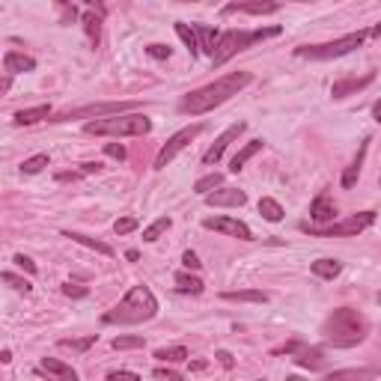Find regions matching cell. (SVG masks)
I'll return each instance as SVG.
<instances>
[{
    "label": "cell",
    "instance_id": "13",
    "mask_svg": "<svg viewBox=\"0 0 381 381\" xmlns=\"http://www.w3.org/2000/svg\"><path fill=\"white\" fill-rule=\"evenodd\" d=\"M245 203H247V194L238 191V188H218V191H211L206 197V206H215V209H221V206L238 209V206H245Z\"/></svg>",
    "mask_w": 381,
    "mask_h": 381
},
{
    "label": "cell",
    "instance_id": "24",
    "mask_svg": "<svg viewBox=\"0 0 381 381\" xmlns=\"http://www.w3.org/2000/svg\"><path fill=\"white\" fill-rule=\"evenodd\" d=\"M223 301H250V304H265L268 301V292L259 289H242V292H221Z\"/></svg>",
    "mask_w": 381,
    "mask_h": 381
},
{
    "label": "cell",
    "instance_id": "23",
    "mask_svg": "<svg viewBox=\"0 0 381 381\" xmlns=\"http://www.w3.org/2000/svg\"><path fill=\"white\" fill-rule=\"evenodd\" d=\"M48 117H51V105L27 107V110H18V114H16V125H33V122H42Z\"/></svg>",
    "mask_w": 381,
    "mask_h": 381
},
{
    "label": "cell",
    "instance_id": "21",
    "mask_svg": "<svg viewBox=\"0 0 381 381\" xmlns=\"http://www.w3.org/2000/svg\"><path fill=\"white\" fill-rule=\"evenodd\" d=\"M194 30H197V42H200V51H206V54H215L218 42H221L218 30H211L209 24H194Z\"/></svg>",
    "mask_w": 381,
    "mask_h": 381
},
{
    "label": "cell",
    "instance_id": "42",
    "mask_svg": "<svg viewBox=\"0 0 381 381\" xmlns=\"http://www.w3.org/2000/svg\"><path fill=\"white\" fill-rule=\"evenodd\" d=\"M152 375L158 378V381H182V375H179V373H173V370H164V366H158V370H155Z\"/></svg>",
    "mask_w": 381,
    "mask_h": 381
},
{
    "label": "cell",
    "instance_id": "11",
    "mask_svg": "<svg viewBox=\"0 0 381 381\" xmlns=\"http://www.w3.org/2000/svg\"><path fill=\"white\" fill-rule=\"evenodd\" d=\"M245 129H247V122H235V125H230V129L215 140V146H211V149L203 155V164H218V161H221V155L227 152V146L233 143V140H238V134H242Z\"/></svg>",
    "mask_w": 381,
    "mask_h": 381
},
{
    "label": "cell",
    "instance_id": "4",
    "mask_svg": "<svg viewBox=\"0 0 381 381\" xmlns=\"http://www.w3.org/2000/svg\"><path fill=\"white\" fill-rule=\"evenodd\" d=\"M87 134H107V137H140L152 131V122L143 114H122L107 119H93L83 125Z\"/></svg>",
    "mask_w": 381,
    "mask_h": 381
},
{
    "label": "cell",
    "instance_id": "20",
    "mask_svg": "<svg viewBox=\"0 0 381 381\" xmlns=\"http://www.w3.org/2000/svg\"><path fill=\"white\" fill-rule=\"evenodd\" d=\"M42 370L51 373V375H57L60 381H81L72 366H66L63 361H54V358H42Z\"/></svg>",
    "mask_w": 381,
    "mask_h": 381
},
{
    "label": "cell",
    "instance_id": "46",
    "mask_svg": "<svg viewBox=\"0 0 381 381\" xmlns=\"http://www.w3.org/2000/svg\"><path fill=\"white\" fill-rule=\"evenodd\" d=\"M218 361H221V366L233 370V355H230V351H218Z\"/></svg>",
    "mask_w": 381,
    "mask_h": 381
},
{
    "label": "cell",
    "instance_id": "25",
    "mask_svg": "<svg viewBox=\"0 0 381 381\" xmlns=\"http://www.w3.org/2000/svg\"><path fill=\"white\" fill-rule=\"evenodd\" d=\"M366 143H370V140H363V143H361V152H358V158L346 167V173H343V188H351V185L358 182V176H361V164H363V158H366Z\"/></svg>",
    "mask_w": 381,
    "mask_h": 381
},
{
    "label": "cell",
    "instance_id": "22",
    "mask_svg": "<svg viewBox=\"0 0 381 381\" xmlns=\"http://www.w3.org/2000/svg\"><path fill=\"white\" fill-rule=\"evenodd\" d=\"M66 238H72V242L83 245V247H90L95 253H102V257H114V247L105 245V242H98V238H90V235H83V233H63Z\"/></svg>",
    "mask_w": 381,
    "mask_h": 381
},
{
    "label": "cell",
    "instance_id": "27",
    "mask_svg": "<svg viewBox=\"0 0 381 381\" xmlns=\"http://www.w3.org/2000/svg\"><path fill=\"white\" fill-rule=\"evenodd\" d=\"M176 289L185 292V295H200V292H203V280L194 277V274H188V271H179V274H176Z\"/></svg>",
    "mask_w": 381,
    "mask_h": 381
},
{
    "label": "cell",
    "instance_id": "32",
    "mask_svg": "<svg viewBox=\"0 0 381 381\" xmlns=\"http://www.w3.org/2000/svg\"><path fill=\"white\" fill-rule=\"evenodd\" d=\"M45 167H48V155L42 152V155H33V158H27V161L21 164V173H24V176H36L39 170H45Z\"/></svg>",
    "mask_w": 381,
    "mask_h": 381
},
{
    "label": "cell",
    "instance_id": "9",
    "mask_svg": "<svg viewBox=\"0 0 381 381\" xmlns=\"http://www.w3.org/2000/svg\"><path fill=\"white\" fill-rule=\"evenodd\" d=\"M203 131V125H188V129H182V131H176L167 143L161 146V152H158V158H155V170H164L167 164H170L176 155L185 149V146H191V140Z\"/></svg>",
    "mask_w": 381,
    "mask_h": 381
},
{
    "label": "cell",
    "instance_id": "33",
    "mask_svg": "<svg viewBox=\"0 0 381 381\" xmlns=\"http://www.w3.org/2000/svg\"><path fill=\"white\" fill-rule=\"evenodd\" d=\"M167 230H170V218H158V221L149 223V227L143 230V238H146V242H158L161 233H167Z\"/></svg>",
    "mask_w": 381,
    "mask_h": 381
},
{
    "label": "cell",
    "instance_id": "40",
    "mask_svg": "<svg viewBox=\"0 0 381 381\" xmlns=\"http://www.w3.org/2000/svg\"><path fill=\"white\" fill-rule=\"evenodd\" d=\"M146 54H149V57H155V60H167V57H170V45H149Z\"/></svg>",
    "mask_w": 381,
    "mask_h": 381
},
{
    "label": "cell",
    "instance_id": "16",
    "mask_svg": "<svg viewBox=\"0 0 381 381\" xmlns=\"http://www.w3.org/2000/svg\"><path fill=\"white\" fill-rule=\"evenodd\" d=\"M381 370L378 366H361V370H334L331 375H324L322 381H373Z\"/></svg>",
    "mask_w": 381,
    "mask_h": 381
},
{
    "label": "cell",
    "instance_id": "41",
    "mask_svg": "<svg viewBox=\"0 0 381 381\" xmlns=\"http://www.w3.org/2000/svg\"><path fill=\"white\" fill-rule=\"evenodd\" d=\"M105 155H110V158H117V161H125V146L122 143H105Z\"/></svg>",
    "mask_w": 381,
    "mask_h": 381
},
{
    "label": "cell",
    "instance_id": "12",
    "mask_svg": "<svg viewBox=\"0 0 381 381\" xmlns=\"http://www.w3.org/2000/svg\"><path fill=\"white\" fill-rule=\"evenodd\" d=\"M280 6L271 0H238V4H227L223 6V16H235V12H245V16H271Z\"/></svg>",
    "mask_w": 381,
    "mask_h": 381
},
{
    "label": "cell",
    "instance_id": "15",
    "mask_svg": "<svg viewBox=\"0 0 381 381\" xmlns=\"http://www.w3.org/2000/svg\"><path fill=\"white\" fill-rule=\"evenodd\" d=\"M4 69H6V75H21V72H33L36 69V60L33 57H27V54L21 51H6L4 54Z\"/></svg>",
    "mask_w": 381,
    "mask_h": 381
},
{
    "label": "cell",
    "instance_id": "1",
    "mask_svg": "<svg viewBox=\"0 0 381 381\" xmlns=\"http://www.w3.org/2000/svg\"><path fill=\"white\" fill-rule=\"evenodd\" d=\"M250 81H253L250 72H230V75L218 78L215 83H206V87L194 90V93H188V95H182L179 110H182V114H191V117L209 114V110H215L218 105L230 102L233 95H238Z\"/></svg>",
    "mask_w": 381,
    "mask_h": 381
},
{
    "label": "cell",
    "instance_id": "34",
    "mask_svg": "<svg viewBox=\"0 0 381 381\" xmlns=\"http://www.w3.org/2000/svg\"><path fill=\"white\" fill-rule=\"evenodd\" d=\"M221 182H223V176L221 173H211V176H203L200 182H197V185H194V191L197 194H211V188H221Z\"/></svg>",
    "mask_w": 381,
    "mask_h": 381
},
{
    "label": "cell",
    "instance_id": "28",
    "mask_svg": "<svg viewBox=\"0 0 381 381\" xmlns=\"http://www.w3.org/2000/svg\"><path fill=\"white\" fill-rule=\"evenodd\" d=\"M259 215L265 221L277 223V221H283V206H280L277 200H271V197H262V200H259Z\"/></svg>",
    "mask_w": 381,
    "mask_h": 381
},
{
    "label": "cell",
    "instance_id": "30",
    "mask_svg": "<svg viewBox=\"0 0 381 381\" xmlns=\"http://www.w3.org/2000/svg\"><path fill=\"white\" fill-rule=\"evenodd\" d=\"M155 358H158L161 363H179V361L188 358V348L185 346H167V348L155 351Z\"/></svg>",
    "mask_w": 381,
    "mask_h": 381
},
{
    "label": "cell",
    "instance_id": "29",
    "mask_svg": "<svg viewBox=\"0 0 381 381\" xmlns=\"http://www.w3.org/2000/svg\"><path fill=\"white\" fill-rule=\"evenodd\" d=\"M176 33H179V39L188 45V51H191V54H200V42H197V30H194L191 24L176 21Z\"/></svg>",
    "mask_w": 381,
    "mask_h": 381
},
{
    "label": "cell",
    "instance_id": "39",
    "mask_svg": "<svg viewBox=\"0 0 381 381\" xmlns=\"http://www.w3.org/2000/svg\"><path fill=\"white\" fill-rule=\"evenodd\" d=\"M12 262H16L18 268H24L27 274H36V262L30 257H24V253H16V259H12Z\"/></svg>",
    "mask_w": 381,
    "mask_h": 381
},
{
    "label": "cell",
    "instance_id": "19",
    "mask_svg": "<svg viewBox=\"0 0 381 381\" xmlns=\"http://www.w3.org/2000/svg\"><path fill=\"white\" fill-rule=\"evenodd\" d=\"M257 152H262V140H250V143H245L242 149H238L235 152V158L230 161V170L233 173H238V170H245V164L253 158V155H257Z\"/></svg>",
    "mask_w": 381,
    "mask_h": 381
},
{
    "label": "cell",
    "instance_id": "38",
    "mask_svg": "<svg viewBox=\"0 0 381 381\" xmlns=\"http://www.w3.org/2000/svg\"><path fill=\"white\" fill-rule=\"evenodd\" d=\"M93 343H95V334H90L87 340H60L63 348H75V351H87Z\"/></svg>",
    "mask_w": 381,
    "mask_h": 381
},
{
    "label": "cell",
    "instance_id": "3",
    "mask_svg": "<svg viewBox=\"0 0 381 381\" xmlns=\"http://www.w3.org/2000/svg\"><path fill=\"white\" fill-rule=\"evenodd\" d=\"M155 313H158L155 295L146 286H134L117 307L107 310V313L102 316V322L105 324H143V322L155 319Z\"/></svg>",
    "mask_w": 381,
    "mask_h": 381
},
{
    "label": "cell",
    "instance_id": "2",
    "mask_svg": "<svg viewBox=\"0 0 381 381\" xmlns=\"http://www.w3.org/2000/svg\"><path fill=\"white\" fill-rule=\"evenodd\" d=\"M366 331H370V324H366L363 313H358V310H351V307L334 310V313L324 319V324H322L324 340H328L334 348L361 346L366 340Z\"/></svg>",
    "mask_w": 381,
    "mask_h": 381
},
{
    "label": "cell",
    "instance_id": "5",
    "mask_svg": "<svg viewBox=\"0 0 381 381\" xmlns=\"http://www.w3.org/2000/svg\"><path fill=\"white\" fill-rule=\"evenodd\" d=\"M277 33H280V27H265V30H227V33H221L218 48H215V54H211V63L223 66L227 60H233L235 54L247 51L253 42H262V39L277 36Z\"/></svg>",
    "mask_w": 381,
    "mask_h": 381
},
{
    "label": "cell",
    "instance_id": "17",
    "mask_svg": "<svg viewBox=\"0 0 381 381\" xmlns=\"http://www.w3.org/2000/svg\"><path fill=\"white\" fill-rule=\"evenodd\" d=\"M310 218H313L316 223H334V218H336V206H334V200L331 197H316L313 200V206H310Z\"/></svg>",
    "mask_w": 381,
    "mask_h": 381
},
{
    "label": "cell",
    "instance_id": "47",
    "mask_svg": "<svg viewBox=\"0 0 381 381\" xmlns=\"http://www.w3.org/2000/svg\"><path fill=\"white\" fill-rule=\"evenodd\" d=\"M81 167H83L81 173H98V170H102V164H98V161H87V164H81Z\"/></svg>",
    "mask_w": 381,
    "mask_h": 381
},
{
    "label": "cell",
    "instance_id": "44",
    "mask_svg": "<svg viewBox=\"0 0 381 381\" xmlns=\"http://www.w3.org/2000/svg\"><path fill=\"white\" fill-rule=\"evenodd\" d=\"M63 295H69V298H83V295H87V289H83V286H72V283H66V286H63Z\"/></svg>",
    "mask_w": 381,
    "mask_h": 381
},
{
    "label": "cell",
    "instance_id": "36",
    "mask_svg": "<svg viewBox=\"0 0 381 381\" xmlns=\"http://www.w3.org/2000/svg\"><path fill=\"white\" fill-rule=\"evenodd\" d=\"M4 283L12 286V289H18V292H30V283H27L24 277H16L12 271H4Z\"/></svg>",
    "mask_w": 381,
    "mask_h": 381
},
{
    "label": "cell",
    "instance_id": "31",
    "mask_svg": "<svg viewBox=\"0 0 381 381\" xmlns=\"http://www.w3.org/2000/svg\"><path fill=\"white\" fill-rule=\"evenodd\" d=\"M83 30H87L90 42H98V36H102V18L95 16V12H83Z\"/></svg>",
    "mask_w": 381,
    "mask_h": 381
},
{
    "label": "cell",
    "instance_id": "48",
    "mask_svg": "<svg viewBox=\"0 0 381 381\" xmlns=\"http://www.w3.org/2000/svg\"><path fill=\"white\" fill-rule=\"evenodd\" d=\"M373 117H375V122H381V98L373 105Z\"/></svg>",
    "mask_w": 381,
    "mask_h": 381
},
{
    "label": "cell",
    "instance_id": "6",
    "mask_svg": "<svg viewBox=\"0 0 381 381\" xmlns=\"http://www.w3.org/2000/svg\"><path fill=\"white\" fill-rule=\"evenodd\" d=\"M366 36H370L366 30H358V33H348L336 42H324V45H301V48H295V57H301V60H336V57H346V54L361 48Z\"/></svg>",
    "mask_w": 381,
    "mask_h": 381
},
{
    "label": "cell",
    "instance_id": "45",
    "mask_svg": "<svg viewBox=\"0 0 381 381\" xmlns=\"http://www.w3.org/2000/svg\"><path fill=\"white\" fill-rule=\"evenodd\" d=\"M107 381H140V375H134V373H110Z\"/></svg>",
    "mask_w": 381,
    "mask_h": 381
},
{
    "label": "cell",
    "instance_id": "10",
    "mask_svg": "<svg viewBox=\"0 0 381 381\" xmlns=\"http://www.w3.org/2000/svg\"><path fill=\"white\" fill-rule=\"evenodd\" d=\"M206 230H215V233H223V235H233V238H242V242H250L253 233L247 223L235 221V218H227V215H218V218H206L203 221Z\"/></svg>",
    "mask_w": 381,
    "mask_h": 381
},
{
    "label": "cell",
    "instance_id": "7",
    "mask_svg": "<svg viewBox=\"0 0 381 381\" xmlns=\"http://www.w3.org/2000/svg\"><path fill=\"white\" fill-rule=\"evenodd\" d=\"M137 102H102V105H83L75 110H66L54 122H69V119H95V117H122L129 110H137Z\"/></svg>",
    "mask_w": 381,
    "mask_h": 381
},
{
    "label": "cell",
    "instance_id": "37",
    "mask_svg": "<svg viewBox=\"0 0 381 381\" xmlns=\"http://www.w3.org/2000/svg\"><path fill=\"white\" fill-rule=\"evenodd\" d=\"M131 230H137V218H131V215H129V218H119V221L114 223V233H117V235H129Z\"/></svg>",
    "mask_w": 381,
    "mask_h": 381
},
{
    "label": "cell",
    "instance_id": "14",
    "mask_svg": "<svg viewBox=\"0 0 381 381\" xmlns=\"http://www.w3.org/2000/svg\"><path fill=\"white\" fill-rule=\"evenodd\" d=\"M373 81H375L373 72H370V75H363V78H340V81H334L331 95H334V98H346V95H351V93H358V90H363V87H370Z\"/></svg>",
    "mask_w": 381,
    "mask_h": 381
},
{
    "label": "cell",
    "instance_id": "35",
    "mask_svg": "<svg viewBox=\"0 0 381 381\" xmlns=\"http://www.w3.org/2000/svg\"><path fill=\"white\" fill-rule=\"evenodd\" d=\"M114 348H117V351H125V348H143V336H117V340H114Z\"/></svg>",
    "mask_w": 381,
    "mask_h": 381
},
{
    "label": "cell",
    "instance_id": "49",
    "mask_svg": "<svg viewBox=\"0 0 381 381\" xmlns=\"http://www.w3.org/2000/svg\"><path fill=\"white\" fill-rule=\"evenodd\" d=\"M378 301H381V295H378Z\"/></svg>",
    "mask_w": 381,
    "mask_h": 381
},
{
    "label": "cell",
    "instance_id": "26",
    "mask_svg": "<svg viewBox=\"0 0 381 381\" xmlns=\"http://www.w3.org/2000/svg\"><path fill=\"white\" fill-rule=\"evenodd\" d=\"M310 268H313V274H316V277H322V280H334L336 274L343 271V265L336 262V259H316Z\"/></svg>",
    "mask_w": 381,
    "mask_h": 381
},
{
    "label": "cell",
    "instance_id": "43",
    "mask_svg": "<svg viewBox=\"0 0 381 381\" xmlns=\"http://www.w3.org/2000/svg\"><path fill=\"white\" fill-rule=\"evenodd\" d=\"M182 262H185V268H194V271L203 265V262H200V257H197L194 250H185V253H182Z\"/></svg>",
    "mask_w": 381,
    "mask_h": 381
},
{
    "label": "cell",
    "instance_id": "18",
    "mask_svg": "<svg viewBox=\"0 0 381 381\" xmlns=\"http://www.w3.org/2000/svg\"><path fill=\"white\" fill-rule=\"evenodd\" d=\"M295 363L301 366V370H322L324 363H328V358H324L322 348H298V355H295Z\"/></svg>",
    "mask_w": 381,
    "mask_h": 381
},
{
    "label": "cell",
    "instance_id": "8",
    "mask_svg": "<svg viewBox=\"0 0 381 381\" xmlns=\"http://www.w3.org/2000/svg\"><path fill=\"white\" fill-rule=\"evenodd\" d=\"M375 223V211H361V215H351L348 221L340 223H331V227H304L310 235H324V238H334V235H358L366 227Z\"/></svg>",
    "mask_w": 381,
    "mask_h": 381
}]
</instances>
